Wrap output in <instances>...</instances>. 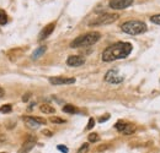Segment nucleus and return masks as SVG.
Instances as JSON below:
<instances>
[{
	"mask_svg": "<svg viewBox=\"0 0 160 153\" xmlns=\"http://www.w3.org/2000/svg\"><path fill=\"white\" fill-rule=\"evenodd\" d=\"M132 49H133V47L128 42L115 43V44L107 47L103 50L102 60L106 61V63H110V61H115V60H118V59H124V58H127L131 54Z\"/></svg>",
	"mask_w": 160,
	"mask_h": 153,
	"instance_id": "1",
	"label": "nucleus"
},
{
	"mask_svg": "<svg viewBox=\"0 0 160 153\" xmlns=\"http://www.w3.org/2000/svg\"><path fill=\"white\" fill-rule=\"evenodd\" d=\"M101 38V35L99 32H89L85 35H81L79 37L74 39L70 43L72 48H81V47H90L92 44H95L96 42H99Z\"/></svg>",
	"mask_w": 160,
	"mask_h": 153,
	"instance_id": "2",
	"label": "nucleus"
},
{
	"mask_svg": "<svg viewBox=\"0 0 160 153\" xmlns=\"http://www.w3.org/2000/svg\"><path fill=\"white\" fill-rule=\"evenodd\" d=\"M121 30L127 35L137 36V35H142L147 31V25L139 20H129V21H126L124 23H122Z\"/></svg>",
	"mask_w": 160,
	"mask_h": 153,
	"instance_id": "3",
	"label": "nucleus"
},
{
	"mask_svg": "<svg viewBox=\"0 0 160 153\" xmlns=\"http://www.w3.org/2000/svg\"><path fill=\"white\" fill-rule=\"evenodd\" d=\"M118 20V15L117 14H103L98 16L95 20H92L89 26L90 27H95V26H106V25H110V23H113L115 21Z\"/></svg>",
	"mask_w": 160,
	"mask_h": 153,
	"instance_id": "4",
	"label": "nucleus"
},
{
	"mask_svg": "<svg viewBox=\"0 0 160 153\" xmlns=\"http://www.w3.org/2000/svg\"><path fill=\"white\" fill-rule=\"evenodd\" d=\"M123 80H124V77L122 76V75H120V72H118L117 69H111L105 75V81L106 82H110V83H113V85H118Z\"/></svg>",
	"mask_w": 160,
	"mask_h": 153,
	"instance_id": "5",
	"label": "nucleus"
},
{
	"mask_svg": "<svg viewBox=\"0 0 160 153\" xmlns=\"http://www.w3.org/2000/svg\"><path fill=\"white\" fill-rule=\"evenodd\" d=\"M23 121L30 129H38L41 125L46 124V120L42 118H36V116H23Z\"/></svg>",
	"mask_w": 160,
	"mask_h": 153,
	"instance_id": "6",
	"label": "nucleus"
},
{
	"mask_svg": "<svg viewBox=\"0 0 160 153\" xmlns=\"http://www.w3.org/2000/svg\"><path fill=\"white\" fill-rule=\"evenodd\" d=\"M75 82L74 77H62V76H56V77H49V83L53 86H63V85H72Z\"/></svg>",
	"mask_w": 160,
	"mask_h": 153,
	"instance_id": "7",
	"label": "nucleus"
},
{
	"mask_svg": "<svg viewBox=\"0 0 160 153\" xmlns=\"http://www.w3.org/2000/svg\"><path fill=\"white\" fill-rule=\"evenodd\" d=\"M133 0H110V7L115 10H123L131 6Z\"/></svg>",
	"mask_w": 160,
	"mask_h": 153,
	"instance_id": "8",
	"label": "nucleus"
},
{
	"mask_svg": "<svg viewBox=\"0 0 160 153\" xmlns=\"http://www.w3.org/2000/svg\"><path fill=\"white\" fill-rule=\"evenodd\" d=\"M84 64H85V58L80 55H70L67 59V65L70 67H79Z\"/></svg>",
	"mask_w": 160,
	"mask_h": 153,
	"instance_id": "9",
	"label": "nucleus"
},
{
	"mask_svg": "<svg viewBox=\"0 0 160 153\" xmlns=\"http://www.w3.org/2000/svg\"><path fill=\"white\" fill-rule=\"evenodd\" d=\"M54 27H56V23H49V25H47V26L41 31L38 39H40V40H43V39H46L47 37H49V36L52 35V32L54 31Z\"/></svg>",
	"mask_w": 160,
	"mask_h": 153,
	"instance_id": "10",
	"label": "nucleus"
},
{
	"mask_svg": "<svg viewBox=\"0 0 160 153\" xmlns=\"http://www.w3.org/2000/svg\"><path fill=\"white\" fill-rule=\"evenodd\" d=\"M35 145H36V142H35V140H32V138H30V140H27L23 145H22V147L20 148V151L19 153H28L33 147H35Z\"/></svg>",
	"mask_w": 160,
	"mask_h": 153,
	"instance_id": "11",
	"label": "nucleus"
},
{
	"mask_svg": "<svg viewBox=\"0 0 160 153\" xmlns=\"http://www.w3.org/2000/svg\"><path fill=\"white\" fill-rule=\"evenodd\" d=\"M40 110L43 114H53V113H56V109L53 107H51L49 104H42L40 107Z\"/></svg>",
	"mask_w": 160,
	"mask_h": 153,
	"instance_id": "12",
	"label": "nucleus"
},
{
	"mask_svg": "<svg viewBox=\"0 0 160 153\" xmlns=\"http://www.w3.org/2000/svg\"><path fill=\"white\" fill-rule=\"evenodd\" d=\"M134 131H136V126H134L133 124H127V125H126V128L123 129L122 134L123 135H132Z\"/></svg>",
	"mask_w": 160,
	"mask_h": 153,
	"instance_id": "13",
	"label": "nucleus"
},
{
	"mask_svg": "<svg viewBox=\"0 0 160 153\" xmlns=\"http://www.w3.org/2000/svg\"><path fill=\"white\" fill-rule=\"evenodd\" d=\"M46 47L43 45V47H40L38 49H36L35 52H33V54H32V59H38V58L41 57V55H43V53L46 52Z\"/></svg>",
	"mask_w": 160,
	"mask_h": 153,
	"instance_id": "14",
	"label": "nucleus"
},
{
	"mask_svg": "<svg viewBox=\"0 0 160 153\" xmlns=\"http://www.w3.org/2000/svg\"><path fill=\"white\" fill-rule=\"evenodd\" d=\"M63 112L64 113H68V114H74L77 112V109H75V107L73 104H65L63 107Z\"/></svg>",
	"mask_w": 160,
	"mask_h": 153,
	"instance_id": "15",
	"label": "nucleus"
},
{
	"mask_svg": "<svg viewBox=\"0 0 160 153\" xmlns=\"http://www.w3.org/2000/svg\"><path fill=\"white\" fill-rule=\"evenodd\" d=\"M6 23H8V15H6L5 11L0 10V25L4 26V25H6Z\"/></svg>",
	"mask_w": 160,
	"mask_h": 153,
	"instance_id": "16",
	"label": "nucleus"
},
{
	"mask_svg": "<svg viewBox=\"0 0 160 153\" xmlns=\"http://www.w3.org/2000/svg\"><path fill=\"white\" fill-rule=\"evenodd\" d=\"M11 110H12V107H11V104H5V105L0 107V113H4V114H6V113H10Z\"/></svg>",
	"mask_w": 160,
	"mask_h": 153,
	"instance_id": "17",
	"label": "nucleus"
},
{
	"mask_svg": "<svg viewBox=\"0 0 160 153\" xmlns=\"http://www.w3.org/2000/svg\"><path fill=\"white\" fill-rule=\"evenodd\" d=\"M49 121L53 123V124H64V123H65V120H63V119H60V118H57V116H52V118L49 119Z\"/></svg>",
	"mask_w": 160,
	"mask_h": 153,
	"instance_id": "18",
	"label": "nucleus"
},
{
	"mask_svg": "<svg viewBox=\"0 0 160 153\" xmlns=\"http://www.w3.org/2000/svg\"><path fill=\"white\" fill-rule=\"evenodd\" d=\"M88 138H89L90 142H98V141L100 140V137H99V135L98 134H90Z\"/></svg>",
	"mask_w": 160,
	"mask_h": 153,
	"instance_id": "19",
	"label": "nucleus"
},
{
	"mask_svg": "<svg viewBox=\"0 0 160 153\" xmlns=\"http://www.w3.org/2000/svg\"><path fill=\"white\" fill-rule=\"evenodd\" d=\"M88 151H89V143H84L79 148L78 153H88Z\"/></svg>",
	"mask_w": 160,
	"mask_h": 153,
	"instance_id": "20",
	"label": "nucleus"
},
{
	"mask_svg": "<svg viewBox=\"0 0 160 153\" xmlns=\"http://www.w3.org/2000/svg\"><path fill=\"white\" fill-rule=\"evenodd\" d=\"M150 21H152L153 23H155V25H160V14L159 15L152 16V17H150Z\"/></svg>",
	"mask_w": 160,
	"mask_h": 153,
	"instance_id": "21",
	"label": "nucleus"
},
{
	"mask_svg": "<svg viewBox=\"0 0 160 153\" xmlns=\"http://www.w3.org/2000/svg\"><path fill=\"white\" fill-rule=\"evenodd\" d=\"M94 125H95V120H94L92 118H90V119H89V125L86 126V129H88V130H90V129H92V128H94Z\"/></svg>",
	"mask_w": 160,
	"mask_h": 153,
	"instance_id": "22",
	"label": "nucleus"
},
{
	"mask_svg": "<svg viewBox=\"0 0 160 153\" xmlns=\"http://www.w3.org/2000/svg\"><path fill=\"white\" fill-rule=\"evenodd\" d=\"M57 148L59 150L60 152H63V153H68V151H69V150H68V147H65V146H62V145H59Z\"/></svg>",
	"mask_w": 160,
	"mask_h": 153,
	"instance_id": "23",
	"label": "nucleus"
},
{
	"mask_svg": "<svg viewBox=\"0 0 160 153\" xmlns=\"http://www.w3.org/2000/svg\"><path fill=\"white\" fill-rule=\"evenodd\" d=\"M110 119V115H106V116H101L100 119H99V121L100 123H103V121H106V120H108Z\"/></svg>",
	"mask_w": 160,
	"mask_h": 153,
	"instance_id": "24",
	"label": "nucleus"
},
{
	"mask_svg": "<svg viewBox=\"0 0 160 153\" xmlns=\"http://www.w3.org/2000/svg\"><path fill=\"white\" fill-rule=\"evenodd\" d=\"M4 95H5V91H4V90L0 87V98H2V97H4Z\"/></svg>",
	"mask_w": 160,
	"mask_h": 153,
	"instance_id": "25",
	"label": "nucleus"
},
{
	"mask_svg": "<svg viewBox=\"0 0 160 153\" xmlns=\"http://www.w3.org/2000/svg\"><path fill=\"white\" fill-rule=\"evenodd\" d=\"M28 97H30V93H27V95H26V96L23 97V98H22V100H23V102H26V100H27V99H28Z\"/></svg>",
	"mask_w": 160,
	"mask_h": 153,
	"instance_id": "26",
	"label": "nucleus"
},
{
	"mask_svg": "<svg viewBox=\"0 0 160 153\" xmlns=\"http://www.w3.org/2000/svg\"><path fill=\"white\" fill-rule=\"evenodd\" d=\"M43 134H44V135H47V136H51V135H52V134H51V132H49V131H44Z\"/></svg>",
	"mask_w": 160,
	"mask_h": 153,
	"instance_id": "27",
	"label": "nucleus"
},
{
	"mask_svg": "<svg viewBox=\"0 0 160 153\" xmlns=\"http://www.w3.org/2000/svg\"><path fill=\"white\" fill-rule=\"evenodd\" d=\"M1 141H2V137H0V142H1Z\"/></svg>",
	"mask_w": 160,
	"mask_h": 153,
	"instance_id": "28",
	"label": "nucleus"
},
{
	"mask_svg": "<svg viewBox=\"0 0 160 153\" xmlns=\"http://www.w3.org/2000/svg\"><path fill=\"white\" fill-rule=\"evenodd\" d=\"M1 153H6V152H1Z\"/></svg>",
	"mask_w": 160,
	"mask_h": 153,
	"instance_id": "29",
	"label": "nucleus"
}]
</instances>
